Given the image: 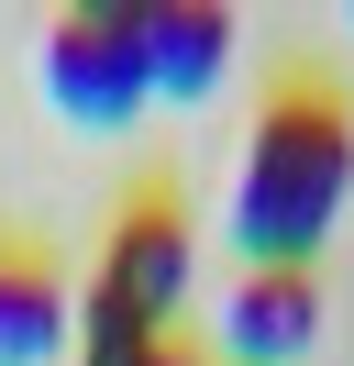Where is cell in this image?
Here are the masks:
<instances>
[{"mask_svg": "<svg viewBox=\"0 0 354 366\" xmlns=\"http://www.w3.org/2000/svg\"><path fill=\"white\" fill-rule=\"evenodd\" d=\"M44 100L88 134H122L133 112L155 100L144 78V0H78L44 23Z\"/></svg>", "mask_w": 354, "mask_h": 366, "instance_id": "obj_2", "label": "cell"}, {"mask_svg": "<svg viewBox=\"0 0 354 366\" xmlns=\"http://www.w3.org/2000/svg\"><path fill=\"white\" fill-rule=\"evenodd\" d=\"M233 67V11L211 0H144V78L155 100H211Z\"/></svg>", "mask_w": 354, "mask_h": 366, "instance_id": "obj_5", "label": "cell"}, {"mask_svg": "<svg viewBox=\"0 0 354 366\" xmlns=\"http://www.w3.org/2000/svg\"><path fill=\"white\" fill-rule=\"evenodd\" d=\"M144 366H211V355H188V344H155V355Z\"/></svg>", "mask_w": 354, "mask_h": 366, "instance_id": "obj_7", "label": "cell"}, {"mask_svg": "<svg viewBox=\"0 0 354 366\" xmlns=\"http://www.w3.org/2000/svg\"><path fill=\"white\" fill-rule=\"evenodd\" d=\"M78 366H111V355H78Z\"/></svg>", "mask_w": 354, "mask_h": 366, "instance_id": "obj_8", "label": "cell"}, {"mask_svg": "<svg viewBox=\"0 0 354 366\" xmlns=\"http://www.w3.org/2000/svg\"><path fill=\"white\" fill-rule=\"evenodd\" d=\"M343 189H354V112L299 78L255 112V144H243V178H233V255L243 267H310L321 233L343 222Z\"/></svg>", "mask_w": 354, "mask_h": 366, "instance_id": "obj_1", "label": "cell"}, {"mask_svg": "<svg viewBox=\"0 0 354 366\" xmlns=\"http://www.w3.org/2000/svg\"><path fill=\"white\" fill-rule=\"evenodd\" d=\"M188 267H199V244H188V211H177L166 189L122 200V222H111V244H100V289L122 300V311H144L155 333H166V311L188 300Z\"/></svg>", "mask_w": 354, "mask_h": 366, "instance_id": "obj_3", "label": "cell"}, {"mask_svg": "<svg viewBox=\"0 0 354 366\" xmlns=\"http://www.w3.org/2000/svg\"><path fill=\"white\" fill-rule=\"evenodd\" d=\"M66 333H78V311H66L56 267H44V255H0V366L66 355Z\"/></svg>", "mask_w": 354, "mask_h": 366, "instance_id": "obj_6", "label": "cell"}, {"mask_svg": "<svg viewBox=\"0 0 354 366\" xmlns=\"http://www.w3.org/2000/svg\"><path fill=\"white\" fill-rule=\"evenodd\" d=\"M310 344H321L310 267H243L221 289V366H299Z\"/></svg>", "mask_w": 354, "mask_h": 366, "instance_id": "obj_4", "label": "cell"}]
</instances>
